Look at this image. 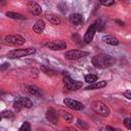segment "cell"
<instances>
[{"mask_svg": "<svg viewBox=\"0 0 131 131\" xmlns=\"http://www.w3.org/2000/svg\"><path fill=\"white\" fill-rule=\"evenodd\" d=\"M42 131H47V130H42Z\"/></svg>", "mask_w": 131, "mask_h": 131, "instance_id": "cell-35", "label": "cell"}, {"mask_svg": "<svg viewBox=\"0 0 131 131\" xmlns=\"http://www.w3.org/2000/svg\"><path fill=\"white\" fill-rule=\"evenodd\" d=\"M4 41L8 44H12V45H23L26 42V39L20 36V35H16V34H12V35H7L4 37Z\"/></svg>", "mask_w": 131, "mask_h": 131, "instance_id": "cell-6", "label": "cell"}, {"mask_svg": "<svg viewBox=\"0 0 131 131\" xmlns=\"http://www.w3.org/2000/svg\"><path fill=\"white\" fill-rule=\"evenodd\" d=\"M99 3L103 6H113V5H115V1H113V0H101Z\"/></svg>", "mask_w": 131, "mask_h": 131, "instance_id": "cell-27", "label": "cell"}, {"mask_svg": "<svg viewBox=\"0 0 131 131\" xmlns=\"http://www.w3.org/2000/svg\"><path fill=\"white\" fill-rule=\"evenodd\" d=\"M28 92L32 95H40V89L34 85L28 86Z\"/></svg>", "mask_w": 131, "mask_h": 131, "instance_id": "cell-21", "label": "cell"}, {"mask_svg": "<svg viewBox=\"0 0 131 131\" xmlns=\"http://www.w3.org/2000/svg\"><path fill=\"white\" fill-rule=\"evenodd\" d=\"M18 100L20 101L21 105L24 107H26V108H31L33 106V101L30 98H28V97H20Z\"/></svg>", "mask_w": 131, "mask_h": 131, "instance_id": "cell-17", "label": "cell"}, {"mask_svg": "<svg viewBox=\"0 0 131 131\" xmlns=\"http://www.w3.org/2000/svg\"><path fill=\"white\" fill-rule=\"evenodd\" d=\"M89 53L87 51H83V50H78V49H72V50H68L64 53V57L69 60H76V59H80L82 57L87 56Z\"/></svg>", "mask_w": 131, "mask_h": 131, "instance_id": "cell-5", "label": "cell"}, {"mask_svg": "<svg viewBox=\"0 0 131 131\" xmlns=\"http://www.w3.org/2000/svg\"><path fill=\"white\" fill-rule=\"evenodd\" d=\"M91 62L97 69H105V68L111 67L114 63V59L108 54L100 53V54L94 55L91 59Z\"/></svg>", "mask_w": 131, "mask_h": 131, "instance_id": "cell-1", "label": "cell"}, {"mask_svg": "<svg viewBox=\"0 0 131 131\" xmlns=\"http://www.w3.org/2000/svg\"><path fill=\"white\" fill-rule=\"evenodd\" d=\"M102 41L104 43H106L108 45H113V46H116V45H118L120 43V41L116 37H114L112 35H103L102 36Z\"/></svg>", "mask_w": 131, "mask_h": 131, "instance_id": "cell-13", "label": "cell"}, {"mask_svg": "<svg viewBox=\"0 0 131 131\" xmlns=\"http://www.w3.org/2000/svg\"><path fill=\"white\" fill-rule=\"evenodd\" d=\"M13 113L11 111H3L1 113V118L2 119H12L13 118Z\"/></svg>", "mask_w": 131, "mask_h": 131, "instance_id": "cell-24", "label": "cell"}, {"mask_svg": "<svg viewBox=\"0 0 131 131\" xmlns=\"http://www.w3.org/2000/svg\"><path fill=\"white\" fill-rule=\"evenodd\" d=\"M62 131H78V130L75 129L74 127H67V128H64Z\"/></svg>", "mask_w": 131, "mask_h": 131, "instance_id": "cell-33", "label": "cell"}, {"mask_svg": "<svg viewBox=\"0 0 131 131\" xmlns=\"http://www.w3.org/2000/svg\"><path fill=\"white\" fill-rule=\"evenodd\" d=\"M45 117H46L47 121H49L50 123H52V124H54V125H56V124H57L58 116H57L56 111H55L53 107H49V108L46 111Z\"/></svg>", "mask_w": 131, "mask_h": 131, "instance_id": "cell-10", "label": "cell"}, {"mask_svg": "<svg viewBox=\"0 0 131 131\" xmlns=\"http://www.w3.org/2000/svg\"><path fill=\"white\" fill-rule=\"evenodd\" d=\"M28 8H29L30 12H31L33 15H40L41 12H42V8H41V6H40L38 3L33 2V1L28 2Z\"/></svg>", "mask_w": 131, "mask_h": 131, "instance_id": "cell-11", "label": "cell"}, {"mask_svg": "<svg viewBox=\"0 0 131 131\" xmlns=\"http://www.w3.org/2000/svg\"><path fill=\"white\" fill-rule=\"evenodd\" d=\"M91 108L95 114H97V115H99L101 117H108L110 113H111L108 106L105 103H103L102 101H100V100L93 101L91 103Z\"/></svg>", "mask_w": 131, "mask_h": 131, "instance_id": "cell-3", "label": "cell"}, {"mask_svg": "<svg viewBox=\"0 0 131 131\" xmlns=\"http://www.w3.org/2000/svg\"><path fill=\"white\" fill-rule=\"evenodd\" d=\"M46 18H47V20H48L50 24H52V25H54V26L60 25V23H61L60 18H59L57 15H54V14H49V15L46 16Z\"/></svg>", "mask_w": 131, "mask_h": 131, "instance_id": "cell-16", "label": "cell"}, {"mask_svg": "<svg viewBox=\"0 0 131 131\" xmlns=\"http://www.w3.org/2000/svg\"><path fill=\"white\" fill-rule=\"evenodd\" d=\"M62 81H63V84H64V89H67V90H69V91H76V90L82 88V82L73 80V79L68 75V73L63 76Z\"/></svg>", "mask_w": 131, "mask_h": 131, "instance_id": "cell-4", "label": "cell"}, {"mask_svg": "<svg viewBox=\"0 0 131 131\" xmlns=\"http://www.w3.org/2000/svg\"><path fill=\"white\" fill-rule=\"evenodd\" d=\"M85 81L87 82V83H89V84H92V83H95V82H97V80H98V77L96 76V75H93V74H88V75H86L85 76Z\"/></svg>", "mask_w": 131, "mask_h": 131, "instance_id": "cell-20", "label": "cell"}, {"mask_svg": "<svg viewBox=\"0 0 131 131\" xmlns=\"http://www.w3.org/2000/svg\"><path fill=\"white\" fill-rule=\"evenodd\" d=\"M47 47L50 49V50H54V51H57V50H63L67 48V43L63 41V40H57V41H52L50 43L47 44Z\"/></svg>", "mask_w": 131, "mask_h": 131, "instance_id": "cell-9", "label": "cell"}, {"mask_svg": "<svg viewBox=\"0 0 131 131\" xmlns=\"http://www.w3.org/2000/svg\"><path fill=\"white\" fill-rule=\"evenodd\" d=\"M107 84L106 81H98V82H95V83H92V84H89L85 89L86 90H92V89H98V88H103L105 87Z\"/></svg>", "mask_w": 131, "mask_h": 131, "instance_id": "cell-15", "label": "cell"}, {"mask_svg": "<svg viewBox=\"0 0 131 131\" xmlns=\"http://www.w3.org/2000/svg\"><path fill=\"white\" fill-rule=\"evenodd\" d=\"M96 31H97V24H96V21H95V23L91 24V25L88 27V29H87V31H86V33H85V35H84V38H83L84 43L89 44V43L92 41V39H93V37H94Z\"/></svg>", "mask_w": 131, "mask_h": 131, "instance_id": "cell-7", "label": "cell"}, {"mask_svg": "<svg viewBox=\"0 0 131 131\" xmlns=\"http://www.w3.org/2000/svg\"><path fill=\"white\" fill-rule=\"evenodd\" d=\"M69 20L74 26H79L83 23V16L80 13H72L69 16Z\"/></svg>", "mask_w": 131, "mask_h": 131, "instance_id": "cell-12", "label": "cell"}, {"mask_svg": "<svg viewBox=\"0 0 131 131\" xmlns=\"http://www.w3.org/2000/svg\"><path fill=\"white\" fill-rule=\"evenodd\" d=\"M8 68H9V63L5 62V63L2 64V67H1V71H4V70H6V69H8Z\"/></svg>", "mask_w": 131, "mask_h": 131, "instance_id": "cell-32", "label": "cell"}, {"mask_svg": "<svg viewBox=\"0 0 131 131\" xmlns=\"http://www.w3.org/2000/svg\"><path fill=\"white\" fill-rule=\"evenodd\" d=\"M124 96H125L126 98H128V99L131 100V90H126V91L124 92Z\"/></svg>", "mask_w": 131, "mask_h": 131, "instance_id": "cell-31", "label": "cell"}, {"mask_svg": "<svg viewBox=\"0 0 131 131\" xmlns=\"http://www.w3.org/2000/svg\"><path fill=\"white\" fill-rule=\"evenodd\" d=\"M59 114H60L61 118H62L64 121H67V122H73L74 117H73V115H72V114H70L69 112H66V111H60V112H59Z\"/></svg>", "mask_w": 131, "mask_h": 131, "instance_id": "cell-18", "label": "cell"}, {"mask_svg": "<svg viewBox=\"0 0 131 131\" xmlns=\"http://www.w3.org/2000/svg\"><path fill=\"white\" fill-rule=\"evenodd\" d=\"M18 131H31V125L29 122H25L23 123V125L19 127Z\"/></svg>", "mask_w": 131, "mask_h": 131, "instance_id": "cell-25", "label": "cell"}, {"mask_svg": "<svg viewBox=\"0 0 131 131\" xmlns=\"http://www.w3.org/2000/svg\"><path fill=\"white\" fill-rule=\"evenodd\" d=\"M115 23L118 24L119 26H124V25H125V23L122 21V20H120V19H115Z\"/></svg>", "mask_w": 131, "mask_h": 131, "instance_id": "cell-34", "label": "cell"}, {"mask_svg": "<svg viewBox=\"0 0 131 131\" xmlns=\"http://www.w3.org/2000/svg\"><path fill=\"white\" fill-rule=\"evenodd\" d=\"M105 128L108 131H123L122 129H119V128H116V127H113V126H106Z\"/></svg>", "mask_w": 131, "mask_h": 131, "instance_id": "cell-30", "label": "cell"}, {"mask_svg": "<svg viewBox=\"0 0 131 131\" xmlns=\"http://www.w3.org/2000/svg\"><path fill=\"white\" fill-rule=\"evenodd\" d=\"M44 29H45V23H44V20H42V19L37 20V21L35 23V25L33 26V31H34L36 34H41V33H43Z\"/></svg>", "mask_w": 131, "mask_h": 131, "instance_id": "cell-14", "label": "cell"}, {"mask_svg": "<svg viewBox=\"0 0 131 131\" xmlns=\"http://www.w3.org/2000/svg\"><path fill=\"white\" fill-rule=\"evenodd\" d=\"M13 108H14L16 112H19V111H21V110L24 108V106L21 105V103H20L19 100H16V101L13 102Z\"/></svg>", "mask_w": 131, "mask_h": 131, "instance_id": "cell-26", "label": "cell"}, {"mask_svg": "<svg viewBox=\"0 0 131 131\" xmlns=\"http://www.w3.org/2000/svg\"><path fill=\"white\" fill-rule=\"evenodd\" d=\"M6 15L10 18H14V19H25V16L20 13H17V12H12V11H7L6 12Z\"/></svg>", "mask_w": 131, "mask_h": 131, "instance_id": "cell-19", "label": "cell"}, {"mask_svg": "<svg viewBox=\"0 0 131 131\" xmlns=\"http://www.w3.org/2000/svg\"><path fill=\"white\" fill-rule=\"evenodd\" d=\"M36 52L35 48L32 47H28V48H19V49H13L11 51H9L7 53V57L14 59V58H20V57H25L28 55H31L33 53Z\"/></svg>", "mask_w": 131, "mask_h": 131, "instance_id": "cell-2", "label": "cell"}, {"mask_svg": "<svg viewBox=\"0 0 131 131\" xmlns=\"http://www.w3.org/2000/svg\"><path fill=\"white\" fill-rule=\"evenodd\" d=\"M77 126L79 127V128H81V129H83V130H87L88 129V124L85 122V121H83V120H81V119H77Z\"/></svg>", "mask_w": 131, "mask_h": 131, "instance_id": "cell-23", "label": "cell"}, {"mask_svg": "<svg viewBox=\"0 0 131 131\" xmlns=\"http://www.w3.org/2000/svg\"><path fill=\"white\" fill-rule=\"evenodd\" d=\"M123 124L127 129L131 130V118H125L123 121Z\"/></svg>", "mask_w": 131, "mask_h": 131, "instance_id": "cell-28", "label": "cell"}, {"mask_svg": "<svg viewBox=\"0 0 131 131\" xmlns=\"http://www.w3.org/2000/svg\"><path fill=\"white\" fill-rule=\"evenodd\" d=\"M63 103L66 104V106H68L69 108L74 110V111H82L85 107V105L82 102H80L78 100H74L72 98H64Z\"/></svg>", "mask_w": 131, "mask_h": 131, "instance_id": "cell-8", "label": "cell"}, {"mask_svg": "<svg viewBox=\"0 0 131 131\" xmlns=\"http://www.w3.org/2000/svg\"><path fill=\"white\" fill-rule=\"evenodd\" d=\"M40 69H41V71H42L43 73H45L46 75H55V74H56V72H55L54 70L48 68L47 66H41Z\"/></svg>", "mask_w": 131, "mask_h": 131, "instance_id": "cell-22", "label": "cell"}, {"mask_svg": "<svg viewBox=\"0 0 131 131\" xmlns=\"http://www.w3.org/2000/svg\"><path fill=\"white\" fill-rule=\"evenodd\" d=\"M96 24H97V31H101L103 29V24H102L101 19L96 20Z\"/></svg>", "mask_w": 131, "mask_h": 131, "instance_id": "cell-29", "label": "cell"}]
</instances>
